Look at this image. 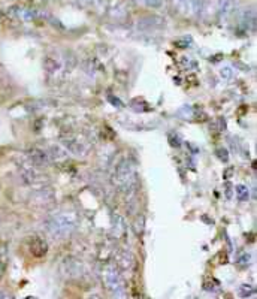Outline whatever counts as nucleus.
<instances>
[{
	"instance_id": "obj_2",
	"label": "nucleus",
	"mask_w": 257,
	"mask_h": 299,
	"mask_svg": "<svg viewBox=\"0 0 257 299\" xmlns=\"http://www.w3.org/2000/svg\"><path fill=\"white\" fill-rule=\"evenodd\" d=\"M112 184L124 196H132L138 188V172L130 160H121L112 174Z\"/></svg>"
},
{
	"instance_id": "obj_4",
	"label": "nucleus",
	"mask_w": 257,
	"mask_h": 299,
	"mask_svg": "<svg viewBox=\"0 0 257 299\" xmlns=\"http://www.w3.org/2000/svg\"><path fill=\"white\" fill-rule=\"evenodd\" d=\"M62 144L65 145L66 151H71L75 156H85L88 153V148H90L88 142L82 136L75 135V133H69V135L62 136Z\"/></svg>"
},
{
	"instance_id": "obj_7",
	"label": "nucleus",
	"mask_w": 257,
	"mask_h": 299,
	"mask_svg": "<svg viewBox=\"0 0 257 299\" xmlns=\"http://www.w3.org/2000/svg\"><path fill=\"white\" fill-rule=\"evenodd\" d=\"M219 6V18L221 21H227L236 11V0H217Z\"/></svg>"
},
{
	"instance_id": "obj_17",
	"label": "nucleus",
	"mask_w": 257,
	"mask_h": 299,
	"mask_svg": "<svg viewBox=\"0 0 257 299\" xmlns=\"http://www.w3.org/2000/svg\"><path fill=\"white\" fill-rule=\"evenodd\" d=\"M0 299H14V296L6 290H0Z\"/></svg>"
},
{
	"instance_id": "obj_15",
	"label": "nucleus",
	"mask_w": 257,
	"mask_h": 299,
	"mask_svg": "<svg viewBox=\"0 0 257 299\" xmlns=\"http://www.w3.org/2000/svg\"><path fill=\"white\" fill-rule=\"evenodd\" d=\"M239 293H241V296H250L251 293H254V289H253V286H247V284H244V286H241V290H239Z\"/></svg>"
},
{
	"instance_id": "obj_9",
	"label": "nucleus",
	"mask_w": 257,
	"mask_h": 299,
	"mask_svg": "<svg viewBox=\"0 0 257 299\" xmlns=\"http://www.w3.org/2000/svg\"><path fill=\"white\" fill-rule=\"evenodd\" d=\"M107 12H108L110 17H112L115 20H123L127 15V9L124 6V3L118 2V0H114V2H111L107 6Z\"/></svg>"
},
{
	"instance_id": "obj_1",
	"label": "nucleus",
	"mask_w": 257,
	"mask_h": 299,
	"mask_svg": "<svg viewBox=\"0 0 257 299\" xmlns=\"http://www.w3.org/2000/svg\"><path fill=\"white\" fill-rule=\"evenodd\" d=\"M78 226V216L75 211H59L45 220V230L54 239L68 238Z\"/></svg>"
},
{
	"instance_id": "obj_8",
	"label": "nucleus",
	"mask_w": 257,
	"mask_h": 299,
	"mask_svg": "<svg viewBox=\"0 0 257 299\" xmlns=\"http://www.w3.org/2000/svg\"><path fill=\"white\" fill-rule=\"evenodd\" d=\"M241 26L245 32H254L256 30V11H254V8H247L241 14Z\"/></svg>"
},
{
	"instance_id": "obj_5",
	"label": "nucleus",
	"mask_w": 257,
	"mask_h": 299,
	"mask_svg": "<svg viewBox=\"0 0 257 299\" xmlns=\"http://www.w3.org/2000/svg\"><path fill=\"white\" fill-rule=\"evenodd\" d=\"M21 178L30 187H45V177L39 168L33 166L30 162L21 166Z\"/></svg>"
},
{
	"instance_id": "obj_6",
	"label": "nucleus",
	"mask_w": 257,
	"mask_h": 299,
	"mask_svg": "<svg viewBox=\"0 0 257 299\" xmlns=\"http://www.w3.org/2000/svg\"><path fill=\"white\" fill-rule=\"evenodd\" d=\"M27 162H30L36 168H40V166H46L48 163H51V157L46 150L32 148L30 151H27Z\"/></svg>"
},
{
	"instance_id": "obj_16",
	"label": "nucleus",
	"mask_w": 257,
	"mask_h": 299,
	"mask_svg": "<svg viewBox=\"0 0 257 299\" xmlns=\"http://www.w3.org/2000/svg\"><path fill=\"white\" fill-rule=\"evenodd\" d=\"M220 74H221V76H223V78H232V69H230L229 66H226L224 69H221V72H220Z\"/></svg>"
},
{
	"instance_id": "obj_12",
	"label": "nucleus",
	"mask_w": 257,
	"mask_h": 299,
	"mask_svg": "<svg viewBox=\"0 0 257 299\" xmlns=\"http://www.w3.org/2000/svg\"><path fill=\"white\" fill-rule=\"evenodd\" d=\"M235 191H236V194L239 197V201H248V199H250V188L247 186L239 184V186L235 187Z\"/></svg>"
},
{
	"instance_id": "obj_19",
	"label": "nucleus",
	"mask_w": 257,
	"mask_h": 299,
	"mask_svg": "<svg viewBox=\"0 0 257 299\" xmlns=\"http://www.w3.org/2000/svg\"><path fill=\"white\" fill-rule=\"evenodd\" d=\"M87 299H104V298H102L100 295H90Z\"/></svg>"
},
{
	"instance_id": "obj_13",
	"label": "nucleus",
	"mask_w": 257,
	"mask_h": 299,
	"mask_svg": "<svg viewBox=\"0 0 257 299\" xmlns=\"http://www.w3.org/2000/svg\"><path fill=\"white\" fill-rule=\"evenodd\" d=\"M75 2L82 8H97L104 0H75Z\"/></svg>"
},
{
	"instance_id": "obj_11",
	"label": "nucleus",
	"mask_w": 257,
	"mask_h": 299,
	"mask_svg": "<svg viewBox=\"0 0 257 299\" xmlns=\"http://www.w3.org/2000/svg\"><path fill=\"white\" fill-rule=\"evenodd\" d=\"M11 14H12V17H15L17 20H21V21H33L37 17L36 11L29 9V8H21V6H14L11 9Z\"/></svg>"
},
{
	"instance_id": "obj_18",
	"label": "nucleus",
	"mask_w": 257,
	"mask_h": 299,
	"mask_svg": "<svg viewBox=\"0 0 257 299\" xmlns=\"http://www.w3.org/2000/svg\"><path fill=\"white\" fill-rule=\"evenodd\" d=\"M248 262H250V255H244V258H241L238 261V263H241V265H247Z\"/></svg>"
},
{
	"instance_id": "obj_3",
	"label": "nucleus",
	"mask_w": 257,
	"mask_h": 299,
	"mask_svg": "<svg viewBox=\"0 0 257 299\" xmlns=\"http://www.w3.org/2000/svg\"><path fill=\"white\" fill-rule=\"evenodd\" d=\"M102 280L111 299H127V289L121 271L114 263H108L102 269Z\"/></svg>"
},
{
	"instance_id": "obj_14",
	"label": "nucleus",
	"mask_w": 257,
	"mask_h": 299,
	"mask_svg": "<svg viewBox=\"0 0 257 299\" xmlns=\"http://www.w3.org/2000/svg\"><path fill=\"white\" fill-rule=\"evenodd\" d=\"M138 3L141 5H145V6H149V8H156L160 5V0H136Z\"/></svg>"
},
{
	"instance_id": "obj_10",
	"label": "nucleus",
	"mask_w": 257,
	"mask_h": 299,
	"mask_svg": "<svg viewBox=\"0 0 257 299\" xmlns=\"http://www.w3.org/2000/svg\"><path fill=\"white\" fill-rule=\"evenodd\" d=\"M117 268L120 271H132L135 268V259L129 252H120L117 255Z\"/></svg>"
}]
</instances>
